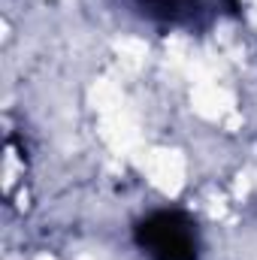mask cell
Listing matches in <instances>:
<instances>
[{"mask_svg":"<svg viewBox=\"0 0 257 260\" xmlns=\"http://www.w3.org/2000/svg\"><path fill=\"white\" fill-rule=\"evenodd\" d=\"M136 245L151 260H197L200 233L185 212L160 209L136 224Z\"/></svg>","mask_w":257,"mask_h":260,"instance_id":"obj_1","label":"cell"},{"mask_svg":"<svg viewBox=\"0 0 257 260\" xmlns=\"http://www.w3.org/2000/svg\"><path fill=\"white\" fill-rule=\"evenodd\" d=\"M136 9L164 27H200L209 12L206 0H136Z\"/></svg>","mask_w":257,"mask_h":260,"instance_id":"obj_2","label":"cell"}]
</instances>
